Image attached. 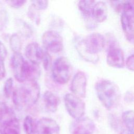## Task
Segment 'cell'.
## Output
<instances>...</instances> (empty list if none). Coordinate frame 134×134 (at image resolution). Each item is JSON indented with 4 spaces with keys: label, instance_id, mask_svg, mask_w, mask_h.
<instances>
[{
    "label": "cell",
    "instance_id": "cell-1",
    "mask_svg": "<svg viewBox=\"0 0 134 134\" xmlns=\"http://www.w3.org/2000/svg\"><path fill=\"white\" fill-rule=\"evenodd\" d=\"M105 40L99 33H92L77 40L76 48L81 57L87 62L96 63L99 60L98 53L104 48Z\"/></svg>",
    "mask_w": 134,
    "mask_h": 134
},
{
    "label": "cell",
    "instance_id": "cell-2",
    "mask_svg": "<svg viewBox=\"0 0 134 134\" xmlns=\"http://www.w3.org/2000/svg\"><path fill=\"white\" fill-rule=\"evenodd\" d=\"M40 87L36 81H27L13 91V101L15 107L20 110L35 105L40 96Z\"/></svg>",
    "mask_w": 134,
    "mask_h": 134
},
{
    "label": "cell",
    "instance_id": "cell-3",
    "mask_svg": "<svg viewBox=\"0 0 134 134\" xmlns=\"http://www.w3.org/2000/svg\"><path fill=\"white\" fill-rule=\"evenodd\" d=\"M95 90L97 97L107 109L115 107L120 98V93L118 86L110 80L101 79L95 85Z\"/></svg>",
    "mask_w": 134,
    "mask_h": 134
},
{
    "label": "cell",
    "instance_id": "cell-4",
    "mask_svg": "<svg viewBox=\"0 0 134 134\" xmlns=\"http://www.w3.org/2000/svg\"><path fill=\"white\" fill-rule=\"evenodd\" d=\"M10 65L16 80L20 83H24L29 79L31 63L25 60L20 52L14 53L11 60Z\"/></svg>",
    "mask_w": 134,
    "mask_h": 134
},
{
    "label": "cell",
    "instance_id": "cell-5",
    "mask_svg": "<svg viewBox=\"0 0 134 134\" xmlns=\"http://www.w3.org/2000/svg\"><path fill=\"white\" fill-rule=\"evenodd\" d=\"M72 68L68 59L64 57L57 59L52 67V75L53 80L60 84H64L70 79Z\"/></svg>",
    "mask_w": 134,
    "mask_h": 134
},
{
    "label": "cell",
    "instance_id": "cell-6",
    "mask_svg": "<svg viewBox=\"0 0 134 134\" xmlns=\"http://www.w3.org/2000/svg\"><path fill=\"white\" fill-rule=\"evenodd\" d=\"M65 108L71 117L75 119L83 117L85 105L82 99L72 93L66 94L64 97Z\"/></svg>",
    "mask_w": 134,
    "mask_h": 134
},
{
    "label": "cell",
    "instance_id": "cell-7",
    "mask_svg": "<svg viewBox=\"0 0 134 134\" xmlns=\"http://www.w3.org/2000/svg\"><path fill=\"white\" fill-rule=\"evenodd\" d=\"M43 46L48 51L53 53H58L63 49V39L56 31L48 30L42 36Z\"/></svg>",
    "mask_w": 134,
    "mask_h": 134
},
{
    "label": "cell",
    "instance_id": "cell-8",
    "mask_svg": "<svg viewBox=\"0 0 134 134\" xmlns=\"http://www.w3.org/2000/svg\"><path fill=\"white\" fill-rule=\"evenodd\" d=\"M95 129L94 121L89 117H83L75 119L71 125V134H93Z\"/></svg>",
    "mask_w": 134,
    "mask_h": 134
},
{
    "label": "cell",
    "instance_id": "cell-9",
    "mask_svg": "<svg viewBox=\"0 0 134 134\" xmlns=\"http://www.w3.org/2000/svg\"><path fill=\"white\" fill-rule=\"evenodd\" d=\"M106 61L110 66L116 68H123L125 58L122 50L116 46L115 43H111L109 47Z\"/></svg>",
    "mask_w": 134,
    "mask_h": 134
},
{
    "label": "cell",
    "instance_id": "cell-10",
    "mask_svg": "<svg viewBox=\"0 0 134 134\" xmlns=\"http://www.w3.org/2000/svg\"><path fill=\"white\" fill-rule=\"evenodd\" d=\"M87 79L85 74L82 71L77 72L74 76L71 84V90L73 94L80 98L86 96Z\"/></svg>",
    "mask_w": 134,
    "mask_h": 134
},
{
    "label": "cell",
    "instance_id": "cell-11",
    "mask_svg": "<svg viewBox=\"0 0 134 134\" xmlns=\"http://www.w3.org/2000/svg\"><path fill=\"white\" fill-rule=\"evenodd\" d=\"M37 134H60L59 125L54 119L43 117L37 122Z\"/></svg>",
    "mask_w": 134,
    "mask_h": 134
},
{
    "label": "cell",
    "instance_id": "cell-12",
    "mask_svg": "<svg viewBox=\"0 0 134 134\" xmlns=\"http://www.w3.org/2000/svg\"><path fill=\"white\" fill-rule=\"evenodd\" d=\"M44 52L37 42L29 43L25 48V55L29 61L39 64L42 61Z\"/></svg>",
    "mask_w": 134,
    "mask_h": 134
},
{
    "label": "cell",
    "instance_id": "cell-13",
    "mask_svg": "<svg viewBox=\"0 0 134 134\" xmlns=\"http://www.w3.org/2000/svg\"><path fill=\"white\" fill-rule=\"evenodd\" d=\"M17 118L14 110L5 103L0 102V127L4 126Z\"/></svg>",
    "mask_w": 134,
    "mask_h": 134
},
{
    "label": "cell",
    "instance_id": "cell-14",
    "mask_svg": "<svg viewBox=\"0 0 134 134\" xmlns=\"http://www.w3.org/2000/svg\"><path fill=\"white\" fill-rule=\"evenodd\" d=\"M108 15V9L106 4L102 1L96 2L92 13V17L97 23H102L105 21Z\"/></svg>",
    "mask_w": 134,
    "mask_h": 134
},
{
    "label": "cell",
    "instance_id": "cell-15",
    "mask_svg": "<svg viewBox=\"0 0 134 134\" xmlns=\"http://www.w3.org/2000/svg\"><path fill=\"white\" fill-rule=\"evenodd\" d=\"M43 102L46 109L51 113L57 111L60 100L59 98L52 92L46 91L43 96Z\"/></svg>",
    "mask_w": 134,
    "mask_h": 134
},
{
    "label": "cell",
    "instance_id": "cell-16",
    "mask_svg": "<svg viewBox=\"0 0 134 134\" xmlns=\"http://www.w3.org/2000/svg\"><path fill=\"white\" fill-rule=\"evenodd\" d=\"M121 24L127 39L129 42L134 43V28L132 23L123 13L121 16Z\"/></svg>",
    "mask_w": 134,
    "mask_h": 134
},
{
    "label": "cell",
    "instance_id": "cell-17",
    "mask_svg": "<svg viewBox=\"0 0 134 134\" xmlns=\"http://www.w3.org/2000/svg\"><path fill=\"white\" fill-rule=\"evenodd\" d=\"M0 134H21L18 119L17 118L4 126L0 127Z\"/></svg>",
    "mask_w": 134,
    "mask_h": 134
},
{
    "label": "cell",
    "instance_id": "cell-18",
    "mask_svg": "<svg viewBox=\"0 0 134 134\" xmlns=\"http://www.w3.org/2000/svg\"><path fill=\"white\" fill-rule=\"evenodd\" d=\"M96 3L94 1H81L78 3V7L83 15L86 18L92 16V9Z\"/></svg>",
    "mask_w": 134,
    "mask_h": 134
},
{
    "label": "cell",
    "instance_id": "cell-19",
    "mask_svg": "<svg viewBox=\"0 0 134 134\" xmlns=\"http://www.w3.org/2000/svg\"><path fill=\"white\" fill-rule=\"evenodd\" d=\"M121 10L129 20L134 23V0L122 1Z\"/></svg>",
    "mask_w": 134,
    "mask_h": 134
},
{
    "label": "cell",
    "instance_id": "cell-20",
    "mask_svg": "<svg viewBox=\"0 0 134 134\" xmlns=\"http://www.w3.org/2000/svg\"><path fill=\"white\" fill-rule=\"evenodd\" d=\"M23 127L26 134H35L36 133L37 122L31 116H26L24 120Z\"/></svg>",
    "mask_w": 134,
    "mask_h": 134
},
{
    "label": "cell",
    "instance_id": "cell-21",
    "mask_svg": "<svg viewBox=\"0 0 134 134\" xmlns=\"http://www.w3.org/2000/svg\"><path fill=\"white\" fill-rule=\"evenodd\" d=\"M122 120L127 129L134 132V111H125L122 115Z\"/></svg>",
    "mask_w": 134,
    "mask_h": 134
},
{
    "label": "cell",
    "instance_id": "cell-22",
    "mask_svg": "<svg viewBox=\"0 0 134 134\" xmlns=\"http://www.w3.org/2000/svg\"><path fill=\"white\" fill-rule=\"evenodd\" d=\"M9 44L14 53L20 52L22 46V42L17 34H13L11 36L9 39Z\"/></svg>",
    "mask_w": 134,
    "mask_h": 134
},
{
    "label": "cell",
    "instance_id": "cell-23",
    "mask_svg": "<svg viewBox=\"0 0 134 134\" xmlns=\"http://www.w3.org/2000/svg\"><path fill=\"white\" fill-rule=\"evenodd\" d=\"M17 22V26H18L21 34L26 37H29L31 36L32 32L31 27L27 23L21 20H18Z\"/></svg>",
    "mask_w": 134,
    "mask_h": 134
},
{
    "label": "cell",
    "instance_id": "cell-24",
    "mask_svg": "<svg viewBox=\"0 0 134 134\" xmlns=\"http://www.w3.org/2000/svg\"><path fill=\"white\" fill-rule=\"evenodd\" d=\"M13 86V80L9 77L6 80L4 86V93L7 98H9L12 93Z\"/></svg>",
    "mask_w": 134,
    "mask_h": 134
},
{
    "label": "cell",
    "instance_id": "cell-25",
    "mask_svg": "<svg viewBox=\"0 0 134 134\" xmlns=\"http://www.w3.org/2000/svg\"><path fill=\"white\" fill-rule=\"evenodd\" d=\"M31 6L37 10H44L48 7V2L47 1H32Z\"/></svg>",
    "mask_w": 134,
    "mask_h": 134
},
{
    "label": "cell",
    "instance_id": "cell-26",
    "mask_svg": "<svg viewBox=\"0 0 134 134\" xmlns=\"http://www.w3.org/2000/svg\"><path fill=\"white\" fill-rule=\"evenodd\" d=\"M42 62H43V66L44 69L46 71L49 70L51 65L52 59H51V55L49 54V53L48 52L44 51V56H43Z\"/></svg>",
    "mask_w": 134,
    "mask_h": 134
},
{
    "label": "cell",
    "instance_id": "cell-27",
    "mask_svg": "<svg viewBox=\"0 0 134 134\" xmlns=\"http://www.w3.org/2000/svg\"><path fill=\"white\" fill-rule=\"evenodd\" d=\"M36 10H36L32 6H30L28 10V14L29 17L34 21H35V23L38 25L40 22V17L39 14L36 13Z\"/></svg>",
    "mask_w": 134,
    "mask_h": 134
},
{
    "label": "cell",
    "instance_id": "cell-28",
    "mask_svg": "<svg viewBox=\"0 0 134 134\" xmlns=\"http://www.w3.org/2000/svg\"><path fill=\"white\" fill-rule=\"evenodd\" d=\"M8 5L13 8H19L23 6L26 3V1L24 0H14V1H9L6 2Z\"/></svg>",
    "mask_w": 134,
    "mask_h": 134
},
{
    "label": "cell",
    "instance_id": "cell-29",
    "mask_svg": "<svg viewBox=\"0 0 134 134\" xmlns=\"http://www.w3.org/2000/svg\"><path fill=\"white\" fill-rule=\"evenodd\" d=\"M7 51L4 43L0 41V61H4L7 57Z\"/></svg>",
    "mask_w": 134,
    "mask_h": 134
},
{
    "label": "cell",
    "instance_id": "cell-30",
    "mask_svg": "<svg viewBox=\"0 0 134 134\" xmlns=\"http://www.w3.org/2000/svg\"><path fill=\"white\" fill-rule=\"evenodd\" d=\"M126 65L129 70L134 71V54H131L127 59Z\"/></svg>",
    "mask_w": 134,
    "mask_h": 134
},
{
    "label": "cell",
    "instance_id": "cell-31",
    "mask_svg": "<svg viewBox=\"0 0 134 134\" xmlns=\"http://www.w3.org/2000/svg\"><path fill=\"white\" fill-rule=\"evenodd\" d=\"M109 120L110 125L114 129H118L119 128V123L118 119H117L115 116L113 115H110L109 117Z\"/></svg>",
    "mask_w": 134,
    "mask_h": 134
},
{
    "label": "cell",
    "instance_id": "cell-32",
    "mask_svg": "<svg viewBox=\"0 0 134 134\" xmlns=\"http://www.w3.org/2000/svg\"><path fill=\"white\" fill-rule=\"evenodd\" d=\"M6 74V69L4 61H0V81L3 79Z\"/></svg>",
    "mask_w": 134,
    "mask_h": 134
},
{
    "label": "cell",
    "instance_id": "cell-33",
    "mask_svg": "<svg viewBox=\"0 0 134 134\" xmlns=\"http://www.w3.org/2000/svg\"><path fill=\"white\" fill-rule=\"evenodd\" d=\"M120 134H134V132H132L131 131L129 130L128 129H126L123 130L121 132Z\"/></svg>",
    "mask_w": 134,
    "mask_h": 134
}]
</instances>
